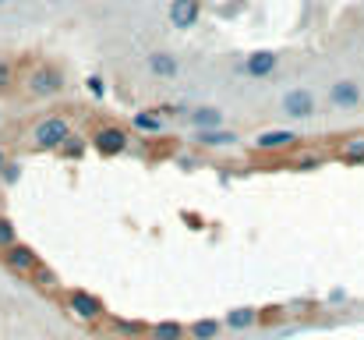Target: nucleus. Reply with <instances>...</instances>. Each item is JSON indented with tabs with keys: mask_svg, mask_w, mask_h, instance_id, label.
<instances>
[{
	"mask_svg": "<svg viewBox=\"0 0 364 340\" xmlns=\"http://www.w3.org/2000/svg\"><path fill=\"white\" fill-rule=\"evenodd\" d=\"M64 82H68V78H64V71H60L57 64H39V68L28 71L25 89H28L32 100H53V96L64 93Z\"/></svg>",
	"mask_w": 364,
	"mask_h": 340,
	"instance_id": "obj_1",
	"label": "nucleus"
},
{
	"mask_svg": "<svg viewBox=\"0 0 364 340\" xmlns=\"http://www.w3.org/2000/svg\"><path fill=\"white\" fill-rule=\"evenodd\" d=\"M279 110H283L287 120H311V117L318 113V100H315V93H311L308 86H294V89L283 93Z\"/></svg>",
	"mask_w": 364,
	"mask_h": 340,
	"instance_id": "obj_2",
	"label": "nucleus"
},
{
	"mask_svg": "<svg viewBox=\"0 0 364 340\" xmlns=\"http://www.w3.org/2000/svg\"><path fill=\"white\" fill-rule=\"evenodd\" d=\"M68 138H71V124L64 117H43L32 128V145L36 149H60Z\"/></svg>",
	"mask_w": 364,
	"mask_h": 340,
	"instance_id": "obj_3",
	"label": "nucleus"
},
{
	"mask_svg": "<svg viewBox=\"0 0 364 340\" xmlns=\"http://www.w3.org/2000/svg\"><path fill=\"white\" fill-rule=\"evenodd\" d=\"M329 103L336 110H358L364 103V86L358 78H336L329 86Z\"/></svg>",
	"mask_w": 364,
	"mask_h": 340,
	"instance_id": "obj_4",
	"label": "nucleus"
},
{
	"mask_svg": "<svg viewBox=\"0 0 364 340\" xmlns=\"http://www.w3.org/2000/svg\"><path fill=\"white\" fill-rule=\"evenodd\" d=\"M166 18H170L173 29L188 32V29H195L198 18H202V0H170V4H166Z\"/></svg>",
	"mask_w": 364,
	"mask_h": 340,
	"instance_id": "obj_5",
	"label": "nucleus"
},
{
	"mask_svg": "<svg viewBox=\"0 0 364 340\" xmlns=\"http://www.w3.org/2000/svg\"><path fill=\"white\" fill-rule=\"evenodd\" d=\"M145 68H149L152 78H163V82H173V78L181 75V61H177L170 50H152V53H145Z\"/></svg>",
	"mask_w": 364,
	"mask_h": 340,
	"instance_id": "obj_6",
	"label": "nucleus"
},
{
	"mask_svg": "<svg viewBox=\"0 0 364 340\" xmlns=\"http://www.w3.org/2000/svg\"><path fill=\"white\" fill-rule=\"evenodd\" d=\"M279 68V53L276 50H255L244 57V75L247 78H269Z\"/></svg>",
	"mask_w": 364,
	"mask_h": 340,
	"instance_id": "obj_7",
	"label": "nucleus"
},
{
	"mask_svg": "<svg viewBox=\"0 0 364 340\" xmlns=\"http://www.w3.org/2000/svg\"><path fill=\"white\" fill-rule=\"evenodd\" d=\"M294 142H297V131L276 128V131H262V135L255 138V149H258V153H279V149H290Z\"/></svg>",
	"mask_w": 364,
	"mask_h": 340,
	"instance_id": "obj_8",
	"label": "nucleus"
},
{
	"mask_svg": "<svg viewBox=\"0 0 364 340\" xmlns=\"http://www.w3.org/2000/svg\"><path fill=\"white\" fill-rule=\"evenodd\" d=\"M4 262H7L14 273H36V266H39V259H36V252H32L28 244H11V248H4Z\"/></svg>",
	"mask_w": 364,
	"mask_h": 340,
	"instance_id": "obj_9",
	"label": "nucleus"
},
{
	"mask_svg": "<svg viewBox=\"0 0 364 340\" xmlns=\"http://www.w3.org/2000/svg\"><path fill=\"white\" fill-rule=\"evenodd\" d=\"M92 145H96L103 156H121L124 149H127V135H124L121 128H103V131H96Z\"/></svg>",
	"mask_w": 364,
	"mask_h": 340,
	"instance_id": "obj_10",
	"label": "nucleus"
},
{
	"mask_svg": "<svg viewBox=\"0 0 364 340\" xmlns=\"http://www.w3.org/2000/svg\"><path fill=\"white\" fill-rule=\"evenodd\" d=\"M223 110L220 107H195L191 110V124H195V131H213V128H223Z\"/></svg>",
	"mask_w": 364,
	"mask_h": 340,
	"instance_id": "obj_11",
	"label": "nucleus"
},
{
	"mask_svg": "<svg viewBox=\"0 0 364 340\" xmlns=\"http://www.w3.org/2000/svg\"><path fill=\"white\" fill-rule=\"evenodd\" d=\"M198 145L205 149H223V145H234L237 142V131H227V128H213V131H198L195 135Z\"/></svg>",
	"mask_w": 364,
	"mask_h": 340,
	"instance_id": "obj_12",
	"label": "nucleus"
},
{
	"mask_svg": "<svg viewBox=\"0 0 364 340\" xmlns=\"http://www.w3.org/2000/svg\"><path fill=\"white\" fill-rule=\"evenodd\" d=\"M71 309H75V316H82V319H96V316L103 312V305H100L89 291H75V294H71Z\"/></svg>",
	"mask_w": 364,
	"mask_h": 340,
	"instance_id": "obj_13",
	"label": "nucleus"
},
{
	"mask_svg": "<svg viewBox=\"0 0 364 340\" xmlns=\"http://www.w3.org/2000/svg\"><path fill=\"white\" fill-rule=\"evenodd\" d=\"M223 323H227L230 330H247V326H255V323H258V309H251V305H244V309H230Z\"/></svg>",
	"mask_w": 364,
	"mask_h": 340,
	"instance_id": "obj_14",
	"label": "nucleus"
},
{
	"mask_svg": "<svg viewBox=\"0 0 364 340\" xmlns=\"http://www.w3.org/2000/svg\"><path fill=\"white\" fill-rule=\"evenodd\" d=\"M181 337H184V326L173 323V319H163V323L152 326V340H181Z\"/></svg>",
	"mask_w": 364,
	"mask_h": 340,
	"instance_id": "obj_15",
	"label": "nucleus"
},
{
	"mask_svg": "<svg viewBox=\"0 0 364 340\" xmlns=\"http://www.w3.org/2000/svg\"><path fill=\"white\" fill-rule=\"evenodd\" d=\"M343 160L347 163H364V135H354L343 142Z\"/></svg>",
	"mask_w": 364,
	"mask_h": 340,
	"instance_id": "obj_16",
	"label": "nucleus"
},
{
	"mask_svg": "<svg viewBox=\"0 0 364 340\" xmlns=\"http://www.w3.org/2000/svg\"><path fill=\"white\" fill-rule=\"evenodd\" d=\"M131 124H134L138 131H159V128H163V120L156 117V110H141V113H134V117H131Z\"/></svg>",
	"mask_w": 364,
	"mask_h": 340,
	"instance_id": "obj_17",
	"label": "nucleus"
},
{
	"mask_svg": "<svg viewBox=\"0 0 364 340\" xmlns=\"http://www.w3.org/2000/svg\"><path fill=\"white\" fill-rule=\"evenodd\" d=\"M191 334H195V340H216L220 323H216V319H198V323L191 326Z\"/></svg>",
	"mask_w": 364,
	"mask_h": 340,
	"instance_id": "obj_18",
	"label": "nucleus"
},
{
	"mask_svg": "<svg viewBox=\"0 0 364 340\" xmlns=\"http://www.w3.org/2000/svg\"><path fill=\"white\" fill-rule=\"evenodd\" d=\"M82 153H85V138H78V135H71V138L60 145V156H64V160H78Z\"/></svg>",
	"mask_w": 364,
	"mask_h": 340,
	"instance_id": "obj_19",
	"label": "nucleus"
},
{
	"mask_svg": "<svg viewBox=\"0 0 364 340\" xmlns=\"http://www.w3.org/2000/svg\"><path fill=\"white\" fill-rule=\"evenodd\" d=\"M11 244H18V234H14V224H11L7 217H0V252H4V248H11Z\"/></svg>",
	"mask_w": 364,
	"mask_h": 340,
	"instance_id": "obj_20",
	"label": "nucleus"
},
{
	"mask_svg": "<svg viewBox=\"0 0 364 340\" xmlns=\"http://www.w3.org/2000/svg\"><path fill=\"white\" fill-rule=\"evenodd\" d=\"M0 177H4V185H18V177H21V163H7V167L0 170Z\"/></svg>",
	"mask_w": 364,
	"mask_h": 340,
	"instance_id": "obj_21",
	"label": "nucleus"
},
{
	"mask_svg": "<svg viewBox=\"0 0 364 340\" xmlns=\"http://www.w3.org/2000/svg\"><path fill=\"white\" fill-rule=\"evenodd\" d=\"M85 89H89L92 96H103V93H107V89H103V78H100V75H92V78H85Z\"/></svg>",
	"mask_w": 364,
	"mask_h": 340,
	"instance_id": "obj_22",
	"label": "nucleus"
},
{
	"mask_svg": "<svg viewBox=\"0 0 364 340\" xmlns=\"http://www.w3.org/2000/svg\"><path fill=\"white\" fill-rule=\"evenodd\" d=\"M7 82H11V68H7V64H4V61H0V89H4V86H7Z\"/></svg>",
	"mask_w": 364,
	"mask_h": 340,
	"instance_id": "obj_23",
	"label": "nucleus"
},
{
	"mask_svg": "<svg viewBox=\"0 0 364 340\" xmlns=\"http://www.w3.org/2000/svg\"><path fill=\"white\" fill-rule=\"evenodd\" d=\"M4 167H7V156H4V149H0V170H4Z\"/></svg>",
	"mask_w": 364,
	"mask_h": 340,
	"instance_id": "obj_24",
	"label": "nucleus"
},
{
	"mask_svg": "<svg viewBox=\"0 0 364 340\" xmlns=\"http://www.w3.org/2000/svg\"><path fill=\"white\" fill-rule=\"evenodd\" d=\"M46 4H64V0H46Z\"/></svg>",
	"mask_w": 364,
	"mask_h": 340,
	"instance_id": "obj_25",
	"label": "nucleus"
},
{
	"mask_svg": "<svg viewBox=\"0 0 364 340\" xmlns=\"http://www.w3.org/2000/svg\"><path fill=\"white\" fill-rule=\"evenodd\" d=\"M4 4H7V0H0V7H4Z\"/></svg>",
	"mask_w": 364,
	"mask_h": 340,
	"instance_id": "obj_26",
	"label": "nucleus"
},
{
	"mask_svg": "<svg viewBox=\"0 0 364 340\" xmlns=\"http://www.w3.org/2000/svg\"><path fill=\"white\" fill-rule=\"evenodd\" d=\"M0 120H4V110H0Z\"/></svg>",
	"mask_w": 364,
	"mask_h": 340,
	"instance_id": "obj_27",
	"label": "nucleus"
}]
</instances>
